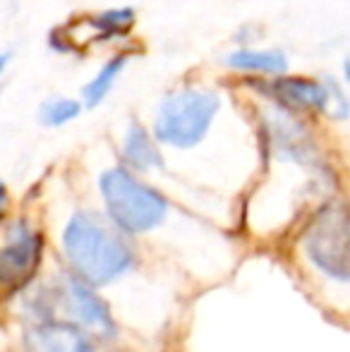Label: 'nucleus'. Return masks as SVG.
Masks as SVG:
<instances>
[{"instance_id":"nucleus-5","label":"nucleus","mask_w":350,"mask_h":352,"mask_svg":"<svg viewBox=\"0 0 350 352\" xmlns=\"http://www.w3.org/2000/svg\"><path fill=\"white\" fill-rule=\"evenodd\" d=\"M53 300L46 305L48 314L43 321H51V311L58 305L65 307L70 321L65 324L75 326V329H85V333H94L98 338H113L116 336V321H113L111 311H108L106 302L87 285V283L77 278H67L58 290H53Z\"/></svg>"},{"instance_id":"nucleus-2","label":"nucleus","mask_w":350,"mask_h":352,"mask_svg":"<svg viewBox=\"0 0 350 352\" xmlns=\"http://www.w3.org/2000/svg\"><path fill=\"white\" fill-rule=\"evenodd\" d=\"M98 187L111 223L120 232L140 235L154 230L166 221L168 201L125 168L106 170L98 180Z\"/></svg>"},{"instance_id":"nucleus-15","label":"nucleus","mask_w":350,"mask_h":352,"mask_svg":"<svg viewBox=\"0 0 350 352\" xmlns=\"http://www.w3.org/2000/svg\"><path fill=\"white\" fill-rule=\"evenodd\" d=\"M5 204H8V190H5V185H0V211L5 209Z\"/></svg>"},{"instance_id":"nucleus-13","label":"nucleus","mask_w":350,"mask_h":352,"mask_svg":"<svg viewBox=\"0 0 350 352\" xmlns=\"http://www.w3.org/2000/svg\"><path fill=\"white\" fill-rule=\"evenodd\" d=\"M132 22H135L132 10H113V12H103L91 19L98 36H122L132 27Z\"/></svg>"},{"instance_id":"nucleus-7","label":"nucleus","mask_w":350,"mask_h":352,"mask_svg":"<svg viewBox=\"0 0 350 352\" xmlns=\"http://www.w3.org/2000/svg\"><path fill=\"white\" fill-rule=\"evenodd\" d=\"M27 352H94L85 331L65 321H39L24 336Z\"/></svg>"},{"instance_id":"nucleus-3","label":"nucleus","mask_w":350,"mask_h":352,"mask_svg":"<svg viewBox=\"0 0 350 352\" xmlns=\"http://www.w3.org/2000/svg\"><path fill=\"white\" fill-rule=\"evenodd\" d=\"M219 111V96L209 89H182L164 98L154 122L159 142L192 148L204 140Z\"/></svg>"},{"instance_id":"nucleus-14","label":"nucleus","mask_w":350,"mask_h":352,"mask_svg":"<svg viewBox=\"0 0 350 352\" xmlns=\"http://www.w3.org/2000/svg\"><path fill=\"white\" fill-rule=\"evenodd\" d=\"M82 111V106L77 101H70V98H56V101L46 103L41 111V120L46 122V125H65V122H70L72 118H77Z\"/></svg>"},{"instance_id":"nucleus-4","label":"nucleus","mask_w":350,"mask_h":352,"mask_svg":"<svg viewBox=\"0 0 350 352\" xmlns=\"http://www.w3.org/2000/svg\"><path fill=\"white\" fill-rule=\"evenodd\" d=\"M305 252L322 274L329 278L346 283L350 274L348 254V216L341 204L324 206L312 218L305 232Z\"/></svg>"},{"instance_id":"nucleus-6","label":"nucleus","mask_w":350,"mask_h":352,"mask_svg":"<svg viewBox=\"0 0 350 352\" xmlns=\"http://www.w3.org/2000/svg\"><path fill=\"white\" fill-rule=\"evenodd\" d=\"M43 242L36 230L24 221L8 228V235L0 247V290L17 292L34 278L41 261Z\"/></svg>"},{"instance_id":"nucleus-1","label":"nucleus","mask_w":350,"mask_h":352,"mask_svg":"<svg viewBox=\"0 0 350 352\" xmlns=\"http://www.w3.org/2000/svg\"><path fill=\"white\" fill-rule=\"evenodd\" d=\"M63 247L75 278L87 285H108L135 264V250L125 235L91 211L70 218L63 232Z\"/></svg>"},{"instance_id":"nucleus-9","label":"nucleus","mask_w":350,"mask_h":352,"mask_svg":"<svg viewBox=\"0 0 350 352\" xmlns=\"http://www.w3.org/2000/svg\"><path fill=\"white\" fill-rule=\"evenodd\" d=\"M271 142H274V151L281 158H288L295 163H312L314 161V146L305 130L288 118H276L271 125Z\"/></svg>"},{"instance_id":"nucleus-11","label":"nucleus","mask_w":350,"mask_h":352,"mask_svg":"<svg viewBox=\"0 0 350 352\" xmlns=\"http://www.w3.org/2000/svg\"><path fill=\"white\" fill-rule=\"evenodd\" d=\"M228 65L235 70L274 74V77H281L288 70V60L281 51H235L228 58Z\"/></svg>"},{"instance_id":"nucleus-8","label":"nucleus","mask_w":350,"mask_h":352,"mask_svg":"<svg viewBox=\"0 0 350 352\" xmlns=\"http://www.w3.org/2000/svg\"><path fill=\"white\" fill-rule=\"evenodd\" d=\"M274 94L290 108H305V111H327L329 108V94L327 87L319 82L303 77H283L274 84Z\"/></svg>"},{"instance_id":"nucleus-16","label":"nucleus","mask_w":350,"mask_h":352,"mask_svg":"<svg viewBox=\"0 0 350 352\" xmlns=\"http://www.w3.org/2000/svg\"><path fill=\"white\" fill-rule=\"evenodd\" d=\"M5 65H8V53H0V72L5 70Z\"/></svg>"},{"instance_id":"nucleus-12","label":"nucleus","mask_w":350,"mask_h":352,"mask_svg":"<svg viewBox=\"0 0 350 352\" xmlns=\"http://www.w3.org/2000/svg\"><path fill=\"white\" fill-rule=\"evenodd\" d=\"M122 67H125V58H116V60L108 63V65L87 84L85 91H82L85 94L87 106H96V103H101L103 98H106V94L111 91L113 82H116V77L122 72Z\"/></svg>"},{"instance_id":"nucleus-10","label":"nucleus","mask_w":350,"mask_h":352,"mask_svg":"<svg viewBox=\"0 0 350 352\" xmlns=\"http://www.w3.org/2000/svg\"><path fill=\"white\" fill-rule=\"evenodd\" d=\"M122 153H125V161L130 163L137 170H151V168H159L164 163L156 144L151 142V137L146 135V130L142 125H132L130 132L125 137V146H122Z\"/></svg>"}]
</instances>
